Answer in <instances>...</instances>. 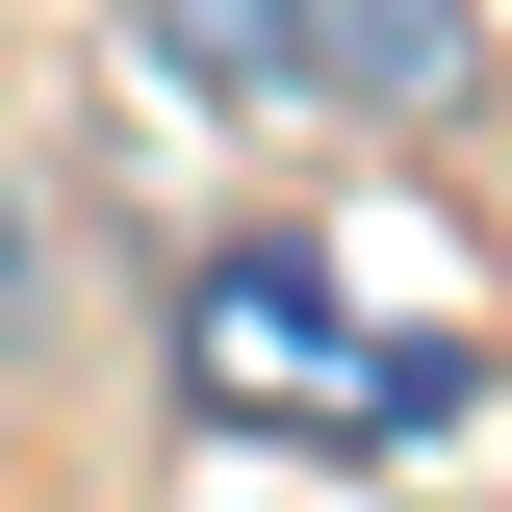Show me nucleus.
<instances>
[{
	"label": "nucleus",
	"mask_w": 512,
	"mask_h": 512,
	"mask_svg": "<svg viewBox=\"0 0 512 512\" xmlns=\"http://www.w3.org/2000/svg\"><path fill=\"white\" fill-rule=\"evenodd\" d=\"M180 410H205V436L410 461V436H461V333H359L308 231H205V282H180Z\"/></svg>",
	"instance_id": "nucleus-1"
},
{
	"label": "nucleus",
	"mask_w": 512,
	"mask_h": 512,
	"mask_svg": "<svg viewBox=\"0 0 512 512\" xmlns=\"http://www.w3.org/2000/svg\"><path fill=\"white\" fill-rule=\"evenodd\" d=\"M282 103L461 128V103H487V0H282Z\"/></svg>",
	"instance_id": "nucleus-2"
},
{
	"label": "nucleus",
	"mask_w": 512,
	"mask_h": 512,
	"mask_svg": "<svg viewBox=\"0 0 512 512\" xmlns=\"http://www.w3.org/2000/svg\"><path fill=\"white\" fill-rule=\"evenodd\" d=\"M180 103H282V0H128Z\"/></svg>",
	"instance_id": "nucleus-3"
},
{
	"label": "nucleus",
	"mask_w": 512,
	"mask_h": 512,
	"mask_svg": "<svg viewBox=\"0 0 512 512\" xmlns=\"http://www.w3.org/2000/svg\"><path fill=\"white\" fill-rule=\"evenodd\" d=\"M26 308H52V256H26V205H0V333H26Z\"/></svg>",
	"instance_id": "nucleus-4"
}]
</instances>
